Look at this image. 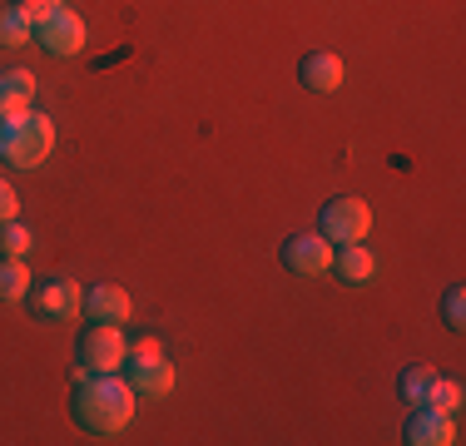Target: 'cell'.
Here are the masks:
<instances>
[{"mask_svg":"<svg viewBox=\"0 0 466 446\" xmlns=\"http://www.w3.org/2000/svg\"><path fill=\"white\" fill-rule=\"evenodd\" d=\"M332 273L342 278L348 288H362V283H372V273H377V258L362 243H342L338 253H332Z\"/></svg>","mask_w":466,"mask_h":446,"instance_id":"7c38bea8","label":"cell"},{"mask_svg":"<svg viewBox=\"0 0 466 446\" xmlns=\"http://www.w3.org/2000/svg\"><path fill=\"white\" fill-rule=\"evenodd\" d=\"M30 293L25 258H0V303H20Z\"/></svg>","mask_w":466,"mask_h":446,"instance_id":"2e32d148","label":"cell"},{"mask_svg":"<svg viewBox=\"0 0 466 446\" xmlns=\"http://www.w3.org/2000/svg\"><path fill=\"white\" fill-rule=\"evenodd\" d=\"M55 149V119L20 109V115L0 119V159H10L15 169H40Z\"/></svg>","mask_w":466,"mask_h":446,"instance_id":"7a4b0ae2","label":"cell"},{"mask_svg":"<svg viewBox=\"0 0 466 446\" xmlns=\"http://www.w3.org/2000/svg\"><path fill=\"white\" fill-rule=\"evenodd\" d=\"M342 60L338 55H328V50H313V55H303V65H298V80H303V89H313V95H332V89L342 85Z\"/></svg>","mask_w":466,"mask_h":446,"instance_id":"8fae6325","label":"cell"},{"mask_svg":"<svg viewBox=\"0 0 466 446\" xmlns=\"http://www.w3.org/2000/svg\"><path fill=\"white\" fill-rule=\"evenodd\" d=\"M129 312H135V303H129V293H125V288H115V283H99V288H90V293H85V318H90V322L125 328Z\"/></svg>","mask_w":466,"mask_h":446,"instance_id":"30bf717a","label":"cell"},{"mask_svg":"<svg viewBox=\"0 0 466 446\" xmlns=\"http://www.w3.org/2000/svg\"><path fill=\"white\" fill-rule=\"evenodd\" d=\"M15 214H20V194L5 184V178H0V223H10Z\"/></svg>","mask_w":466,"mask_h":446,"instance_id":"44dd1931","label":"cell"},{"mask_svg":"<svg viewBox=\"0 0 466 446\" xmlns=\"http://www.w3.org/2000/svg\"><path fill=\"white\" fill-rule=\"evenodd\" d=\"M30 99H35V75L30 70H0V119L30 109Z\"/></svg>","mask_w":466,"mask_h":446,"instance_id":"5bb4252c","label":"cell"},{"mask_svg":"<svg viewBox=\"0 0 466 446\" xmlns=\"http://www.w3.org/2000/svg\"><path fill=\"white\" fill-rule=\"evenodd\" d=\"M431 407H441V411H457V407H461V382H447V377H441V387H437V401H431Z\"/></svg>","mask_w":466,"mask_h":446,"instance_id":"ffe728a7","label":"cell"},{"mask_svg":"<svg viewBox=\"0 0 466 446\" xmlns=\"http://www.w3.org/2000/svg\"><path fill=\"white\" fill-rule=\"evenodd\" d=\"M372 228V208L362 204V198L352 194H338L323 204V218H318V233L332 243V248H342V243H362Z\"/></svg>","mask_w":466,"mask_h":446,"instance_id":"277c9868","label":"cell"},{"mask_svg":"<svg viewBox=\"0 0 466 446\" xmlns=\"http://www.w3.org/2000/svg\"><path fill=\"white\" fill-rule=\"evenodd\" d=\"M441 322H447L451 332L466 328V288L461 283H451L447 293H441Z\"/></svg>","mask_w":466,"mask_h":446,"instance_id":"ac0fdd59","label":"cell"},{"mask_svg":"<svg viewBox=\"0 0 466 446\" xmlns=\"http://www.w3.org/2000/svg\"><path fill=\"white\" fill-rule=\"evenodd\" d=\"M129 357V342L119 338V328H109V322H90V328L80 332V367L85 372H119Z\"/></svg>","mask_w":466,"mask_h":446,"instance_id":"5b68a950","label":"cell"},{"mask_svg":"<svg viewBox=\"0 0 466 446\" xmlns=\"http://www.w3.org/2000/svg\"><path fill=\"white\" fill-rule=\"evenodd\" d=\"M30 298H35V318H46V322H75L85 308V293L75 278H46Z\"/></svg>","mask_w":466,"mask_h":446,"instance_id":"52a82bcc","label":"cell"},{"mask_svg":"<svg viewBox=\"0 0 466 446\" xmlns=\"http://www.w3.org/2000/svg\"><path fill=\"white\" fill-rule=\"evenodd\" d=\"M283 268L298 278H323L332 268V243L323 238V233H293V238L283 243Z\"/></svg>","mask_w":466,"mask_h":446,"instance_id":"8992f818","label":"cell"},{"mask_svg":"<svg viewBox=\"0 0 466 446\" xmlns=\"http://www.w3.org/2000/svg\"><path fill=\"white\" fill-rule=\"evenodd\" d=\"M119 372L135 387V397H169L174 392V362L164 357L159 342H135Z\"/></svg>","mask_w":466,"mask_h":446,"instance_id":"3957f363","label":"cell"},{"mask_svg":"<svg viewBox=\"0 0 466 446\" xmlns=\"http://www.w3.org/2000/svg\"><path fill=\"white\" fill-rule=\"evenodd\" d=\"M437 387H441L437 367H407V372L397 377V397H402L407 407H431V401H437Z\"/></svg>","mask_w":466,"mask_h":446,"instance_id":"4fadbf2b","label":"cell"},{"mask_svg":"<svg viewBox=\"0 0 466 446\" xmlns=\"http://www.w3.org/2000/svg\"><path fill=\"white\" fill-rule=\"evenodd\" d=\"M35 40V25L25 20V10L20 5H0V45L5 50H20V45Z\"/></svg>","mask_w":466,"mask_h":446,"instance_id":"9a60e30c","label":"cell"},{"mask_svg":"<svg viewBox=\"0 0 466 446\" xmlns=\"http://www.w3.org/2000/svg\"><path fill=\"white\" fill-rule=\"evenodd\" d=\"M70 417L95 437H115L129 427L135 417V387L119 372H75V397H70Z\"/></svg>","mask_w":466,"mask_h":446,"instance_id":"6da1fadb","label":"cell"},{"mask_svg":"<svg viewBox=\"0 0 466 446\" xmlns=\"http://www.w3.org/2000/svg\"><path fill=\"white\" fill-rule=\"evenodd\" d=\"M30 243H35V233H30L20 218L0 223V258H25V253H30Z\"/></svg>","mask_w":466,"mask_h":446,"instance_id":"e0dca14e","label":"cell"},{"mask_svg":"<svg viewBox=\"0 0 466 446\" xmlns=\"http://www.w3.org/2000/svg\"><path fill=\"white\" fill-rule=\"evenodd\" d=\"M35 35H40V50H46V55H55V60H70V55L85 50V20L65 5V10H55L50 20H40Z\"/></svg>","mask_w":466,"mask_h":446,"instance_id":"ba28073f","label":"cell"},{"mask_svg":"<svg viewBox=\"0 0 466 446\" xmlns=\"http://www.w3.org/2000/svg\"><path fill=\"white\" fill-rule=\"evenodd\" d=\"M407 441L412 446H451L457 441V421H451V411H441V407H412Z\"/></svg>","mask_w":466,"mask_h":446,"instance_id":"9c48e42d","label":"cell"},{"mask_svg":"<svg viewBox=\"0 0 466 446\" xmlns=\"http://www.w3.org/2000/svg\"><path fill=\"white\" fill-rule=\"evenodd\" d=\"M20 10H25V20L30 25H40V20H50L55 10H65V0H15Z\"/></svg>","mask_w":466,"mask_h":446,"instance_id":"d6986e66","label":"cell"}]
</instances>
